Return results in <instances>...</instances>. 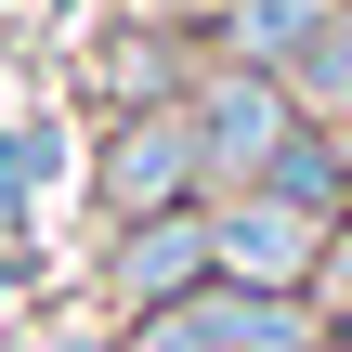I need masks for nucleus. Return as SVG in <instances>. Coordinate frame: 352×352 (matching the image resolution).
I'll return each instance as SVG.
<instances>
[{
    "instance_id": "nucleus-1",
    "label": "nucleus",
    "mask_w": 352,
    "mask_h": 352,
    "mask_svg": "<svg viewBox=\"0 0 352 352\" xmlns=\"http://www.w3.org/2000/svg\"><path fill=\"white\" fill-rule=\"evenodd\" d=\"M131 352H314V314L300 300H274V287H196V300H170V314H144Z\"/></svg>"
},
{
    "instance_id": "nucleus-2",
    "label": "nucleus",
    "mask_w": 352,
    "mask_h": 352,
    "mask_svg": "<svg viewBox=\"0 0 352 352\" xmlns=\"http://www.w3.org/2000/svg\"><path fill=\"white\" fill-rule=\"evenodd\" d=\"M196 183H209L196 118H131V131L104 144V170H91V209L131 235V222H157V209H196Z\"/></svg>"
},
{
    "instance_id": "nucleus-3",
    "label": "nucleus",
    "mask_w": 352,
    "mask_h": 352,
    "mask_svg": "<svg viewBox=\"0 0 352 352\" xmlns=\"http://www.w3.org/2000/svg\"><path fill=\"white\" fill-rule=\"evenodd\" d=\"M209 248H222V274H235V287L300 300V274L327 261V209H300V196H274V183H235V209L209 222Z\"/></svg>"
},
{
    "instance_id": "nucleus-4",
    "label": "nucleus",
    "mask_w": 352,
    "mask_h": 352,
    "mask_svg": "<svg viewBox=\"0 0 352 352\" xmlns=\"http://www.w3.org/2000/svg\"><path fill=\"white\" fill-rule=\"evenodd\" d=\"M287 131H300V91L261 78V65H222V78L196 91V144H209L222 183H261V170L287 157Z\"/></svg>"
},
{
    "instance_id": "nucleus-5",
    "label": "nucleus",
    "mask_w": 352,
    "mask_h": 352,
    "mask_svg": "<svg viewBox=\"0 0 352 352\" xmlns=\"http://www.w3.org/2000/svg\"><path fill=\"white\" fill-rule=\"evenodd\" d=\"M196 274H222L209 222H196V209H157V222H131V235H118L104 300H118V314H170V300H196Z\"/></svg>"
},
{
    "instance_id": "nucleus-6",
    "label": "nucleus",
    "mask_w": 352,
    "mask_h": 352,
    "mask_svg": "<svg viewBox=\"0 0 352 352\" xmlns=\"http://www.w3.org/2000/svg\"><path fill=\"white\" fill-rule=\"evenodd\" d=\"M327 13H340V0H235V13H222V39H235V65L287 78V65L327 39Z\"/></svg>"
},
{
    "instance_id": "nucleus-7",
    "label": "nucleus",
    "mask_w": 352,
    "mask_h": 352,
    "mask_svg": "<svg viewBox=\"0 0 352 352\" xmlns=\"http://www.w3.org/2000/svg\"><path fill=\"white\" fill-rule=\"evenodd\" d=\"M261 183H274V196H300V209H340V144H314V131H287V157H274V170H261Z\"/></svg>"
},
{
    "instance_id": "nucleus-8",
    "label": "nucleus",
    "mask_w": 352,
    "mask_h": 352,
    "mask_svg": "<svg viewBox=\"0 0 352 352\" xmlns=\"http://www.w3.org/2000/svg\"><path fill=\"white\" fill-rule=\"evenodd\" d=\"M287 91H300V104H352V13H327V39L287 65Z\"/></svg>"
},
{
    "instance_id": "nucleus-9",
    "label": "nucleus",
    "mask_w": 352,
    "mask_h": 352,
    "mask_svg": "<svg viewBox=\"0 0 352 352\" xmlns=\"http://www.w3.org/2000/svg\"><path fill=\"white\" fill-rule=\"evenodd\" d=\"M327 144H340V170H352V104H340V131H327Z\"/></svg>"
}]
</instances>
